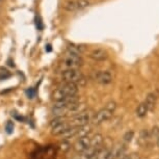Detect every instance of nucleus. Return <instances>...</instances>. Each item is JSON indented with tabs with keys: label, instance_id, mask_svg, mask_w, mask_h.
<instances>
[{
	"label": "nucleus",
	"instance_id": "nucleus-1",
	"mask_svg": "<svg viewBox=\"0 0 159 159\" xmlns=\"http://www.w3.org/2000/svg\"><path fill=\"white\" fill-rule=\"evenodd\" d=\"M61 79L65 83H75L77 85H85L86 83L84 75L78 69H67L62 72Z\"/></svg>",
	"mask_w": 159,
	"mask_h": 159
},
{
	"label": "nucleus",
	"instance_id": "nucleus-2",
	"mask_svg": "<svg viewBox=\"0 0 159 159\" xmlns=\"http://www.w3.org/2000/svg\"><path fill=\"white\" fill-rule=\"evenodd\" d=\"M78 89H79V88L75 83H64L62 85L56 89L54 93H53L52 95L53 100H54V102H56V101H61L67 97L76 96Z\"/></svg>",
	"mask_w": 159,
	"mask_h": 159
},
{
	"label": "nucleus",
	"instance_id": "nucleus-3",
	"mask_svg": "<svg viewBox=\"0 0 159 159\" xmlns=\"http://www.w3.org/2000/svg\"><path fill=\"white\" fill-rule=\"evenodd\" d=\"M70 127V123L66 121L64 118H54L50 123L51 133L56 136H61Z\"/></svg>",
	"mask_w": 159,
	"mask_h": 159
},
{
	"label": "nucleus",
	"instance_id": "nucleus-4",
	"mask_svg": "<svg viewBox=\"0 0 159 159\" xmlns=\"http://www.w3.org/2000/svg\"><path fill=\"white\" fill-rule=\"evenodd\" d=\"M93 116L94 115H93L91 110H84V111L72 116L69 123L73 127H82V126H86L92 121Z\"/></svg>",
	"mask_w": 159,
	"mask_h": 159
},
{
	"label": "nucleus",
	"instance_id": "nucleus-5",
	"mask_svg": "<svg viewBox=\"0 0 159 159\" xmlns=\"http://www.w3.org/2000/svg\"><path fill=\"white\" fill-rule=\"evenodd\" d=\"M64 65L67 69H78L83 65V61L80 55L68 53L64 61Z\"/></svg>",
	"mask_w": 159,
	"mask_h": 159
},
{
	"label": "nucleus",
	"instance_id": "nucleus-6",
	"mask_svg": "<svg viewBox=\"0 0 159 159\" xmlns=\"http://www.w3.org/2000/svg\"><path fill=\"white\" fill-rule=\"evenodd\" d=\"M112 113L111 111H109L108 109H106L104 107V108H102L101 110H99L98 112H96L94 116H93L92 118V123L96 126L98 125H101L102 123L106 122L107 120H109L110 118L112 116Z\"/></svg>",
	"mask_w": 159,
	"mask_h": 159
},
{
	"label": "nucleus",
	"instance_id": "nucleus-7",
	"mask_svg": "<svg viewBox=\"0 0 159 159\" xmlns=\"http://www.w3.org/2000/svg\"><path fill=\"white\" fill-rule=\"evenodd\" d=\"M89 5V0H70V1L65 3L64 8L69 11H74L83 10V8L88 7Z\"/></svg>",
	"mask_w": 159,
	"mask_h": 159
},
{
	"label": "nucleus",
	"instance_id": "nucleus-8",
	"mask_svg": "<svg viewBox=\"0 0 159 159\" xmlns=\"http://www.w3.org/2000/svg\"><path fill=\"white\" fill-rule=\"evenodd\" d=\"M91 147V135H85L79 137L76 143H74L73 149L76 153H81L85 150H88Z\"/></svg>",
	"mask_w": 159,
	"mask_h": 159
},
{
	"label": "nucleus",
	"instance_id": "nucleus-9",
	"mask_svg": "<svg viewBox=\"0 0 159 159\" xmlns=\"http://www.w3.org/2000/svg\"><path fill=\"white\" fill-rule=\"evenodd\" d=\"M95 79L101 84H108L112 81V76L108 71H100L96 74Z\"/></svg>",
	"mask_w": 159,
	"mask_h": 159
},
{
	"label": "nucleus",
	"instance_id": "nucleus-10",
	"mask_svg": "<svg viewBox=\"0 0 159 159\" xmlns=\"http://www.w3.org/2000/svg\"><path fill=\"white\" fill-rule=\"evenodd\" d=\"M126 147L124 143H116L113 148L110 150L109 159H119L124 155Z\"/></svg>",
	"mask_w": 159,
	"mask_h": 159
},
{
	"label": "nucleus",
	"instance_id": "nucleus-11",
	"mask_svg": "<svg viewBox=\"0 0 159 159\" xmlns=\"http://www.w3.org/2000/svg\"><path fill=\"white\" fill-rule=\"evenodd\" d=\"M89 57L93 58L94 61H105L107 57H108V54L107 52L105 51L104 49H94L89 53Z\"/></svg>",
	"mask_w": 159,
	"mask_h": 159
},
{
	"label": "nucleus",
	"instance_id": "nucleus-12",
	"mask_svg": "<svg viewBox=\"0 0 159 159\" xmlns=\"http://www.w3.org/2000/svg\"><path fill=\"white\" fill-rule=\"evenodd\" d=\"M99 149L89 148L88 150H85V151H83L81 153H78V155L74 159H92L96 155V153H97V151Z\"/></svg>",
	"mask_w": 159,
	"mask_h": 159
},
{
	"label": "nucleus",
	"instance_id": "nucleus-13",
	"mask_svg": "<svg viewBox=\"0 0 159 159\" xmlns=\"http://www.w3.org/2000/svg\"><path fill=\"white\" fill-rule=\"evenodd\" d=\"M104 142V137L100 133H96L93 136H91V147L89 148H101L102 143Z\"/></svg>",
	"mask_w": 159,
	"mask_h": 159
},
{
	"label": "nucleus",
	"instance_id": "nucleus-14",
	"mask_svg": "<svg viewBox=\"0 0 159 159\" xmlns=\"http://www.w3.org/2000/svg\"><path fill=\"white\" fill-rule=\"evenodd\" d=\"M79 128L80 127H73V126H71V127L69 128L68 130L61 135L62 139L68 140L70 139H73V137H75V136H77L78 132H79Z\"/></svg>",
	"mask_w": 159,
	"mask_h": 159
},
{
	"label": "nucleus",
	"instance_id": "nucleus-15",
	"mask_svg": "<svg viewBox=\"0 0 159 159\" xmlns=\"http://www.w3.org/2000/svg\"><path fill=\"white\" fill-rule=\"evenodd\" d=\"M110 150L108 148H101L98 150L93 159H109Z\"/></svg>",
	"mask_w": 159,
	"mask_h": 159
},
{
	"label": "nucleus",
	"instance_id": "nucleus-16",
	"mask_svg": "<svg viewBox=\"0 0 159 159\" xmlns=\"http://www.w3.org/2000/svg\"><path fill=\"white\" fill-rule=\"evenodd\" d=\"M149 111L148 109V106H147V104L145 102H143V103H140L139 106H137L136 108V116H139V118H143V116H146L147 112Z\"/></svg>",
	"mask_w": 159,
	"mask_h": 159
},
{
	"label": "nucleus",
	"instance_id": "nucleus-17",
	"mask_svg": "<svg viewBox=\"0 0 159 159\" xmlns=\"http://www.w3.org/2000/svg\"><path fill=\"white\" fill-rule=\"evenodd\" d=\"M145 103L147 104V106H148V109L149 110H152L155 107V103H156L155 96L153 95V94H149L148 97H147V100H146Z\"/></svg>",
	"mask_w": 159,
	"mask_h": 159
},
{
	"label": "nucleus",
	"instance_id": "nucleus-18",
	"mask_svg": "<svg viewBox=\"0 0 159 159\" xmlns=\"http://www.w3.org/2000/svg\"><path fill=\"white\" fill-rule=\"evenodd\" d=\"M59 149L61 150L62 152H68L69 150L71 149V143L68 142V140H65V139H62V143H59Z\"/></svg>",
	"mask_w": 159,
	"mask_h": 159
},
{
	"label": "nucleus",
	"instance_id": "nucleus-19",
	"mask_svg": "<svg viewBox=\"0 0 159 159\" xmlns=\"http://www.w3.org/2000/svg\"><path fill=\"white\" fill-rule=\"evenodd\" d=\"M11 77V73L3 68H0V80H5Z\"/></svg>",
	"mask_w": 159,
	"mask_h": 159
},
{
	"label": "nucleus",
	"instance_id": "nucleus-20",
	"mask_svg": "<svg viewBox=\"0 0 159 159\" xmlns=\"http://www.w3.org/2000/svg\"><path fill=\"white\" fill-rule=\"evenodd\" d=\"M133 136H134V132L132 130H130V131L126 132V133L124 134V136H123V139H124V142L130 143L132 140V139H133Z\"/></svg>",
	"mask_w": 159,
	"mask_h": 159
},
{
	"label": "nucleus",
	"instance_id": "nucleus-21",
	"mask_svg": "<svg viewBox=\"0 0 159 159\" xmlns=\"http://www.w3.org/2000/svg\"><path fill=\"white\" fill-rule=\"evenodd\" d=\"M105 108L108 109L109 111H111V112H115V110L116 108V103L115 101H109L108 103L105 105Z\"/></svg>",
	"mask_w": 159,
	"mask_h": 159
},
{
	"label": "nucleus",
	"instance_id": "nucleus-22",
	"mask_svg": "<svg viewBox=\"0 0 159 159\" xmlns=\"http://www.w3.org/2000/svg\"><path fill=\"white\" fill-rule=\"evenodd\" d=\"M5 130H7V132L8 134L11 133L14 130V123L11 121H8L7 124H5Z\"/></svg>",
	"mask_w": 159,
	"mask_h": 159
},
{
	"label": "nucleus",
	"instance_id": "nucleus-23",
	"mask_svg": "<svg viewBox=\"0 0 159 159\" xmlns=\"http://www.w3.org/2000/svg\"><path fill=\"white\" fill-rule=\"evenodd\" d=\"M26 94H27L28 96V98H34V95H35V91L34 89H28L27 91H26Z\"/></svg>",
	"mask_w": 159,
	"mask_h": 159
},
{
	"label": "nucleus",
	"instance_id": "nucleus-24",
	"mask_svg": "<svg viewBox=\"0 0 159 159\" xmlns=\"http://www.w3.org/2000/svg\"><path fill=\"white\" fill-rule=\"evenodd\" d=\"M152 135L159 137V128L158 127H154L152 129Z\"/></svg>",
	"mask_w": 159,
	"mask_h": 159
},
{
	"label": "nucleus",
	"instance_id": "nucleus-25",
	"mask_svg": "<svg viewBox=\"0 0 159 159\" xmlns=\"http://www.w3.org/2000/svg\"><path fill=\"white\" fill-rule=\"evenodd\" d=\"M37 27H38V29L43 28V24H42V21L40 19V17H37Z\"/></svg>",
	"mask_w": 159,
	"mask_h": 159
},
{
	"label": "nucleus",
	"instance_id": "nucleus-26",
	"mask_svg": "<svg viewBox=\"0 0 159 159\" xmlns=\"http://www.w3.org/2000/svg\"><path fill=\"white\" fill-rule=\"evenodd\" d=\"M130 158L131 159H140L139 155L136 154V153H132V154L130 155Z\"/></svg>",
	"mask_w": 159,
	"mask_h": 159
},
{
	"label": "nucleus",
	"instance_id": "nucleus-27",
	"mask_svg": "<svg viewBox=\"0 0 159 159\" xmlns=\"http://www.w3.org/2000/svg\"><path fill=\"white\" fill-rule=\"evenodd\" d=\"M120 159H131V158H130V155H126V154H124Z\"/></svg>",
	"mask_w": 159,
	"mask_h": 159
},
{
	"label": "nucleus",
	"instance_id": "nucleus-28",
	"mask_svg": "<svg viewBox=\"0 0 159 159\" xmlns=\"http://www.w3.org/2000/svg\"><path fill=\"white\" fill-rule=\"evenodd\" d=\"M156 145H157V147L159 148V137H157V140H156Z\"/></svg>",
	"mask_w": 159,
	"mask_h": 159
},
{
	"label": "nucleus",
	"instance_id": "nucleus-29",
	"mask_svg": "<svg viewBox=\"0 0 159 159\" xmlns=\"http://www.w3.org/2000/svg\"><path fill=\"white\" fill-rule=\"evenodd\" d=\"M1 2H2V0H0V4H1Z\"/></svg>",
	"mask_w": 159,
	"mask_h": 159
},
{
	"label": "nucleus",
	"instance_id": "nucleus-30",
	"mask_svg": "<svg viewBox=\"0 0 159 159\" xmlns=\"http://www.w3.org/2000/svg\"><path fill=\"white\" fill-rule=\"evenodd\" d=\"M92 159H93V158H92Z\"/></svg>",
	"mask_w": 159,
	"mask_h": 159
}]
</instances>
